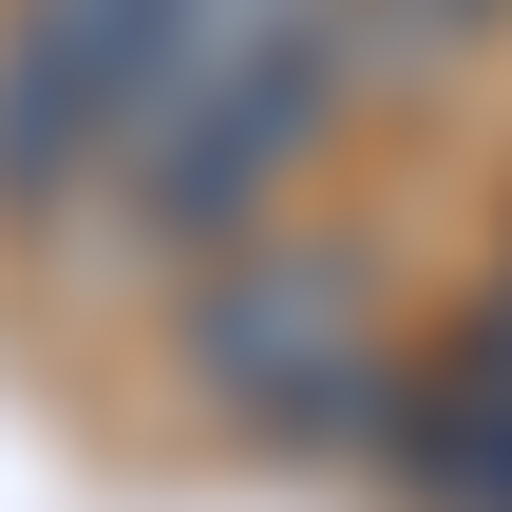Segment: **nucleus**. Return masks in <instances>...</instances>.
<instances>
[{
  "instance_id": "nucleus-1",
  "label": "nucleus",
  "mask_w": 512,
  "mask_h": 512,
  "mask_svg": "<svg viewBox=\"0 0 512 512\" xmlns=\"http://www.w3.org/2000/svg\"><path fill=\"white\" fill-rule=\"evenodd\" d=\"M342 114H380V95H361V0H190V38L152 57L114 171H95V228L209 266Z\"/></svg>"
},
{
  "instance_id": "nucleus-4",
  "label": "nucleus",
  "mask_w": 512,
  "mask_h": 512,
  "mask_svg": "<svg viewBox=\"0 0 512 512\" xmlns=\"http://www.w3.org/2000/svg\"><path fill=\"white\" fill-rule=\"evenodd\" d=\"M399 475L437 512H512V266H494V304H475V342L399 399V437H380Z\"/></svg>"
},
{
  "instance_id": "nucleus-2",
  "label": "nucleus",
  "mask_w": 512,
  "mask_h": 512,
  "mask_svg": "<svg viewBox=\"0 0 512 512\" xmlns=\"http://www.w3.org/2000/svg\"><path fill=\"white\" fill-rule=\"evenodd\" d=\"M190 380H209L247 437H285V456H323V437H399L418 361H399L380 247H361V228L209 247V266H190Z\"/></svg>"
},
{
  "instance_id": "nucleus-3",
  "label": "nucleus",
  "mask_w": 512,
  "mask_h": 512,
  "mask_svg": "<svg viewBox=\"0 0 512 512\" xmlns=\"http://www.w3.org/2000/svg\"><path fill=\"white\" fill-rule=\"evenodd\" d=\"M171 38L190 0H0V209L19 228H95V171Z\"/></svg>"
}]
</instances>
